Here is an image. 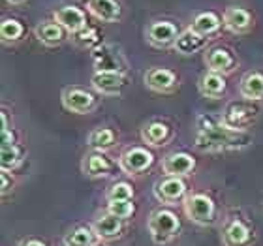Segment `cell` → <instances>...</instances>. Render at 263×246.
Instances as JSON below:
<instances>
[{
  "instance_id": "obj_26",
  "label": "cell",
  "mask_w": 263,
  "mask_h": 246,
  "mask_svg": "<svg viewBox=\"0 0 263 246\" xmlns=\"http://www.w3.org/2000/svg\"><path fill=\"white\" fill-rule=\"evenodd\" d=\"M87 145L90 148H94V150L104 153V150H107V148H111L115 145V134L109 128H96V130H92L88 134Z\"/></svg>"
},
{
  "instance_id": "obj_14",
  "label": "cell",
  "mask_w": 263,
  "mask_h": 246,
  "mask_svg": "<svg viewBox=\"0 0 263 246\" xmlns=\"http://www.w3.org/2000/svg\"><path fill=\"white\" fill-rule=\"evenodd\" d=\"M92 230L100 241H115L122 235L124 230V220L117 218L113 214H102L92 224Z\"/></svg>"
},
{
  "instance_id": "obj_23",
  "label": "cell",
  "mask_w": 263,
  "mask_h": 246,
  "mask_svg": "<svg viewBox=\"0 0 263 246\" xmlns=\"http://www.w3.org/2000/svg\"><path fill=\"white\" fill-rule=\"evenodd\" d=\"M207 40L209 38H205L201 34L194 32L192 28H186L184 32L179 34V38H177L173 47L181 55H194V53H197V51L203 49L207 45Z\"/></svg>"
},
{
  "instance_id": "obj_27",
  "label": "cell",
  "mask_w": 263,
  "mask_h": 246,
  "mask_svg": "<svg viewBox=\"0 0 263 246\" xmlns=\"http://www.w3.org/2000/svg\"><path fill=\"white\" fill-rule=\"evenodd\" d=\"M190 28H192L194 32L209 38L211 34H214L220 28V19H218V15H214L213 11H205V13H199V15L194 19Z\"/></svg>"
},
{
  "instance_id": "obj_7",
  "label": "cell",
  "mask_w": 263,
  "mask_h": 246,
  "mask_svg": "<svg viewBox=\"0 0 263 246\" xmlns=\"http://www.w3.org/2000/svg\"><path fill=\"white\" fill-rule=\"evenodd\" d=\"M154 196L160 203L165 205H175L177 201H181L186 197V184L181 177H170L165 175L164 179L154 182Z\"/></svg>"
},
{
  "instance_id": "obj_17",
  "label": "cell",
  "mask_w": 263,
  "mask_h": 246,
  "mask_svg": "<svg viewBox=\"0 0 263 246\" xmlns=\"http://www.w3.org/2000/svg\"><path fill=\"white\" fill-rule=\"evenodd\" d=\"M222 242H224V246H248L252 242V233H250V230L242 224L241 220L231 218L224 225Z\"/></svg>"
},
{
  "instance_id": "obj_31",
  "label": "cell",
  "mask_w": 263,
  "mask_h": 246,
  "mask_svg": "<svg viewBox=\"0 0 263 246\" xmlns=\"http://www.w3.org/2000/svg\"><path fill=\"white\" fill-rule=\"evenodd\" d=\"M107 213L117 216V218H121V220H128L132 214L136 213V207H134V203L132 201H109V205H107Z\"/></svg>"
},
{
  "instance_id": "obj_25",
  "label": "cell",
  "mask_w": 263,
  "mask_h": 246,
  "mask_svg": "<svg viewBox=\"0 0 263 246\" xmlns=\"http://www.w3.org/2000/svg\"><path fill=\"white\" fill-rule=\"evenodd\" d=\"M141 137H143V141L147 143V145H151V147L165 145V141L170 139V126L158 121L148 122L141 130Z\"/></svg>"
},
{
  "instance_id": "obj_15",
  "label": "cell",
  "mask_w": 263,
  "mask_h": 246,
  "mask_svg": "<svg viewBox=\"0 0 263 246\" xmlns=\"http://www.w3.org/2000/svg\"><path fill=\"white\" fill-rule=\"evenodd\" d=\"M222 23L224 27L233 34H245L252 27V15L242 8L237 6H230L226 8L224 15H222Z\"/></svg>"
},
{
  "instance_id": "obj_13",
  "label": "cell",
  "mask_w": 263,
  "mask_h": 246,
  "mask_svg": "<svg viewBox=\"0 0 263 246\" xmlns=\"http://www.w3.org/2000/svg\"><path fill=\"white\" fill-rule=\"evenodd\" d=\"M143 81L154 92H171L177 87V75L165 68H151L147 70Z\"/></svg>"
},
{
  "instance_id": "obj_4",
  "label": "cell",
  "mask_w": 263,
  "mask_h": 246,
  "mask_svg": "<svg viewBox=\"0 0 263 246\" xmlns=\"http://www.w3.org/2000/svg\"><path fill=\"white\" fill-rule=\"evenodd\" d=\"M256 115H258V109L252 105V102H248V100H245V102H231L224 109L220 121L228 128L245 131V128L256 119Z\"/></svg>"
},
{
  "instance_id": "obj_11",
  "label": "cell",
  "mask_w": 263,
  "mask_h": 246,
  "mask_svg": "<svg viewBox=\"0 0 263 246\" xmlns=\"http://www.w3.org/2000/svg\"><path fill=\"white\" fill-rule=\"evenodd\" d=\"M55 21L70 34H81L87 28V17L83 10L76 6H62L61 10L55 11Z\"/></svg>"
},
{
  "instance_id": "obj_8",
  "label": "cell",
  "mask_w": 263,
  "mask_h": 246,
  "mask_svg": "<svg viewBox=\"0 0 263 246\" xmlns=\"http://www.w3.org/2000/svg\"><path fill=\"white\" fill-rule=\"evenodd\" d=\"M62 105H64V109L71 111V113L85 115V113H90L94 109L96 98H94L92 92H88L85 88L68 87L62 92Z\"/></svg>"
},
{
  "instance_id": "obj_20",
  "label": "cell",
  "mask_w": 263,
  "mask_h": 246,
  "mask_svg": "<svg viewBox=\"0 0 263 246\" xmlns=\"http://www.w3.org/2000/svg\"><path fill=\"white\" fill-rule=\"evenodd\" d=\"M205 64H207L209 71H214V73H220V75H226L233 70L235 61L231 56L230 51L222 49V47H214L205 55Z\"/></svg>"
},
{
  "instance_id": "obj_10",
  "label": "cell",
  "mask_w": 263,
  "mask_h": 246,
  "mask_svg": "<svg viewBox=\"0 0 263 246\" xmlns=\"http://www.w3.org/2000/svg\"><path fill=\"white\" fill-rule=\"evenodd\" d=\"M90 83L96 92L104 96H117L126 87V77L124 73H115V71H94Z\"/></svg>"
},
{
  "instance_id": "obj_12",
  "label": "cell",
  "mask_w": 263,
  "mask_h": 246,
  "mask_svg": "<svg viewBox=\"0 0 263 246\" xmlns=\"http://www.w3.org/2000/svg\"><path fill=\"white\" fill-rule=\"evenodd\" d=\"M162 169L170 177H186L196 169V160L186 153H171L162 160Z\"/></svg>"
},
{
  "instance_id": "obj_21",
  "label": "cell",
  "mask_w": 263,
  "mask_h": 246,
  "mask_svg": "<svg viewBox=\"0 0 263 246\" xmlns=\"http://www.w3.org/2000/svg\"><path fill=\"white\" fill-rule=\"evenodd\" d=\"M239 94H241L242 100H248V102L263 100V73H259V71H248L247 75L241 79Z\"/></svg>"
},
{
  "instance_id": "obj_6",
  "label": "cell",
  "mask_w": 263,
  "mask_h": 246,
  "mask_svg": "<svg viewBox=\"0 0 263 246\" xmlns=\"http://www.w3.org/2000/svg\"><path fill=\"white\" fill-rule=\"evenodd\" d=\"M92 62L96 71H115V73H122L126 70V61L115 45H98L92 51Z\"/></svg>"
},
{
  "instance_id": "obj_32",
  "label": "cell",
  "mask_w": 263,
  "mask_h": 246,
  "mask_svg": "<svg viewBox=\"0 0 263 246\" xmlns=\"http://www.w3.org/2000/svg\"><path fill=\"white\" fill-rule=\"evenodd\" d=\"M10 190V177H8V171H2V196H6Z\"/></svg>"
},
{
  "instance_id": "obj_16",
  "label": "cell",
  "mask_w": 263,
  "mask_h": 246,
  "mask_svg": "<svg viewBox=\"0 0 263 246\" xmlns=\"http://www.w3.org/2000/svg\"><path fill=\"white\" fill-rule=\"evenodd\" d=\"M23 154L19 145L13 141V134L8 130H2V150H0V164H2V171H11L15 169L17 165L21 164Z\"/></svg>"
},
{
  "instance_id": "obj_33",
  "label": "cell",
  "mask_w": 263,
  "mask_h": 246,
  "mask_svg": "<svg viewBox=\"0 0 263 246\" xmlns=\"http://www.w3.org/2000/svg\"><path fill=\"white\" fill-rule=\"evenodd\" d=\"M17 246H45L42 241H38V239H25V241H21Z\"/></svg>"
},
{
  "instance_id": "obj_18",
  "label": "cell",
  "mask_w": 263,
  "mask_h": 246,
  "mask_svg": "<svg viewBox=\"0 0 263 246\" xmlns=\"http://www.w3.org/2000/svg\"><path fill=\"white\" fill-rule=\"evenodd\" d=\"M113 167L115 165L111 164L109 158L104 153H100V150H94V153L87 154L85 160H83V171H85V175L92 177V179L109 177L113 173Z\"/></svg>"
},
{
  "instance_id": "obj_24",
  "label": "cell",
  "mask_w": 263,
  "mask_h": 246,
  "mask_svg": "<svg viewBox=\"0 0 263 246\" xmlns=\"http://www.w3.org/2000/svg\"><path fill=\"white\" fill-rule=\"evenodd\" d=\"M36 38L47 47H55L64 42V28L57 21H44L36 27Z\"/></svg>"
},
{
  "instance_id": "obj_28",
  "label": "cell",
  "mask_w": 263,
  "mask_h": 246,
  "mask_svg": "<svg viewBox=\"0 0 263 246\" xmlns=\"http://www.w3.org/2000/svg\"><path fill=\"white\" fill-rule=\"evenodd\" d=\"M96 241H98V237L92 228H77L64 237L66 246H94Z\"/></svg>"
},
{
  "instance_id": "obj_22",
  "label": "cell",
  "mask_w": 263,
  "mask_h": 246,
  "mask_svg": "<svg viewBox=\"0 0 263 246\" xmlns=\"http://www.w3.org/2000/svg\"><path fill=\"white\" fill-rule=\"evenodd\" d=\"M197 88H199L201 96H205V98H220L226 92V79L220 73L205 71V73H201L199 81H197Z\"/></svg>"
},
{
  "instance_id": "obj_2",
  "label": "cell",
  "mask_w": 263,
  "mask_h": 246,
  "mask_svg": "<svg viewBox=\"0 0 263 246\" xmlns=\"http://www.w3.org/2000/svg\"><path fill=\"white\" fill-rule=\"evenodd\" d=\"M148 233L156 244H167L179 235L181 231V222L177 218L175 213H171L170 209H156L151 213L147 222Z\"/></svg>"
},
{
  "instance_id": "obj_9",
  "label": "cell",
  "mask_w": 263,
  "mask_h": 246,
  "mask_svg": "<svg viewBox=\"0 0 263 246\" xmlns=\"http://www.w3.org/2000/svg\"><path fill=\"white\" fill-rule=\"evenodd\" d=\"M177 38H179V30L170 21H154L147 27V42L153 47H158V49L173 47Z\"/></svg>"
},
{
  "instance_id": "obj_1",
  "label": "cell",
  "mask_w": 263,
  "mask_h": 246,
  "mask_svg": "<svg viewBox=\"0 0 263 246\" xmlns=\"http://www.w3.org/2000/svg\"><path fill=\"white\" fill-rule=\"evenodd\" d=\"M252 143L247 131H239L222 124L213 117H197L196 148L201 153H222V150H241Z\"/></svg>"
},
{
  "instance_id": "obj_19",
  "label": "cell",
  "mask_w": 263,
  "mask_h": 246,
  "mask_svg": "<svg viewBox=\"0 0 263 246\" xmlns=\"http://www.w3.org/2000/svg\"><path fill=\"white\" fill-rule=\"evenodd\" d=\"M87 8L104 23H117L121 19V6L117 0H87Z\"/></svg>"
},
{
  "instance_id": "obj_34",
  "label": "cell",
  "mask_w": 263,
  "mask_h": 246,
  "mask_svg": "<svg viewBox=\"0 0 263 246\" xmlns=\"http://www.w3.org/2000/svg\"><path fill=\"white\" fill-rule=\"evenodd\" d=\"M8 2H10V4H23L25 0H8Z\"/></svg>"
},
{
  "instance_id": "obj_30",
  "label": "cell",
  "mask_w": 263,
  "mask_h": 246,
  "mask_svg": "<svg viewBox=\"0 0 263 246\" xmlns=\"http://www.w3.org/2000/svg\"><path fill=\"white\" fill-rule=\"evenodd\" d=\"M105 197H107V201H132L134 199V188L128 182H115L107 190Z\"/></svg>"
},
{
  "instance_id": "obj_29",
  "label": "cell",
  "mask_w": 263,
  "mask_h": 246,
  "mask_svg": "<svg viewBox=\"0 0 263 246\" xmlns=\"http://www.w3.org/2000/svg\"><path fill=\"white\" fill-rule=\"evenodd\" d=\"M0 36H2V42H6V44L17 42L23 36V25L15 19H4L0 25Z\"/></svg>"
},
{
  "instance_id": "obj_5",
  "label": "cell",
  "mask_w": 263,
  "mask_h": 246,
  "mask_svg": "<svg viewBox=\"0 0 263 246\" xmlns=\"http://www.w3.org/2000/svg\"><path fill=\"white\" fill-rule=\"evenodd\" d=\"M154 156L151 150L143 147H132L126 148L119 158V167L128 175H141L153 165Z\"/></svg>"
},
{
  "instance_id": "obj_3",
  "label": "cell",
  "mask_w": 263,
  "mask_h": 246,
  "mask_svg": "<svg viewBox=\"0 0 263 246\" xmlns=\"http://www.w3.org/2000/svg\"><path fill=\"white\" fill-rule=\"evenodd\" d=\"M184 214L197 225H211L216 216L214 201L205 194H188L184 197Z\"/></svg>"
}]
</instances>
